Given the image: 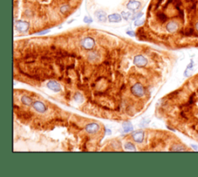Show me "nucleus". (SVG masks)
<instances>
[{
	"label": "nucleus",
	"instance_id": "8",
	"mask_svg": "<svg viewBox=\"0 0 198 177\" xmlns=\"http://www.w3.org/2000/svg\"><path fill=\"white\" fill-rule=\"evenodd\" d=\"M132 139L136 143H142L143 141V139H144V132L139 130V131L133 132Z\"/></svg>",
	"mask_w": 198,
	"mask_h": 177
},
{
	"label": "nucleus",
	"instance_id": "19",
	"mask_svg": "<svg viewBox=\"0 0 198 177\" xmlns=\"http://www.w3.org/2000/svg\"><path fill=\"white\" fill-rule=\"evenodd\" d=\"M68 10H69V6H68V5H63V6L61 8V12L62 14H66V13L68 12Z\"/></svg>",
	"mask_w": 198,
	"mask_h": 177
},
{
	"label": "nucleus",
	"instance_id": "25",
	"mask_svg": "<svg viewBox=\"0 0 198 177\" xmlns=\"http://www.w3.org/2000/svg\"><path fill=\"white\" fill-rule=\"evenodd\" d=\"M49 32H50L49 29H47V30H44V31H42V32H39L38 35H44V34L48 33Z\"/></svg>",
	"mask_w": 198,
	"mask_h": 177
},
{
	"label": "nucleus",
	"instance_id": "18",
	"mask_svg": "<svg viewBox=\"0 0 198 177\" xmlns=\"http://www.w3.org/2000/svg\"><path fill=\"white\" fill-rule=\"evenodd\" d=\"M122 17L125 20H128L131 16V13L129 12H122Z\"/></svg>",
	"mask_w": 198,
	"mask_h": 177
},
{
	"label": "nucleus",
	"instance_id": "3",
	"mask_svg": "<svg viewBox=\"0 0 198 177\" xmlns=\"http://www.w3.org/2000/svg\"><path fill=\"white\" fill-rule=\"evenodd\" d=\"M16 29L19 32H25L28 31L29 28V24L26 21H23V20H19L17 21L15 24Z\"/></svg>",
	"mask_w": 198,
	"mask_h": 177
},
{
	"label": "nucleus",
	"instance_id": "20",
	"mask_svg": "<svg viewBox=\"0 0 198 177\" xmlns=\"http://www.w3.org/2000/svg\"><path fill=\"white\" fill-rule=\"evenodd\" d=\"M184 35H186V36H193V35H194L195 34V32H194V30H193V29H187L185 32H184Z\"/></svg>",
	"mask_w": 198,
	"mask_h": 177
},
{
	"label": "nucleus",
	"instance_id": "5",
	"mask_svg": "<svg viewBox=\"0 0 198 177\" xmlns=\"http://www.w3.org/2000/svg\"><path fill=\"white\" fill-rule=\"evenodd\" d=\"M141 3L139 1H136V0H129L128 3H127V5H126L127 9L130 11H133V12L139 9Z\"/></svg>",
	"mask_w": 198,
	"mask_h": 177
},
{
	"label": "nucleus",
	"instance_id": "21",
	"mask_svg": "<svg viewBox=\"0 0 198 177\" xmlns=\"http://www.w3.org/2000/svg\"><path fill=\"white\" fill-rule=\"evenodd\" d=\"M143 12H138L137 14H135L133 16V17L132 18V20H136V19H139L140 17L143 16Z\"/></svg>",
	"mask_w": 198,
	"mask_h": 177
},
{
	"label": "nucleus",
	"instance_id": "23",
	"mask_svg": "<svg viewBox=\"0 0 198 177\" xmlns=\"http://www.w3.org/2000/svg\"><path fill=\"white\" fill-rule=\"evenodd\" d=\"M84 22H85V23H88L89 24V23H91L92 22H93V19L89 16H85L84 18Z\"/></svg>",
	"mask_w": 198,
	"mask_h": 177
},
{
	"label": "nucleus",
	"instance_id": "4",
	"mask_svg": "<svg viewBox=\"0 0 198 177\" xmlns=\"http://www.w3.org/2000/svg\"><path fill=\"white\" fill-rule=\"evenodd\" d=\"M148 63L147 59H145L143 55H138L134 58V64L137 66V67H144Z\"/></svg>",
	"mask_w": 198,
	"mask_h": 177
},
{
	"label": "nucleus",
	"instance_id": "13",
	"mask_svg": "<svg viewBox=\"0 0 198 177\" xmlns=\"http://www.w3.org/2000/svg\"><path fill=\"white\" fill-rule=\"evenodd\" d=\"M122 126H123L124 132H132L133 130L132 124L129 122H124L123 124H122Z\"/></svg>",
	"mask_w": 198,
	"mask_h": 177
},
{
	"label": "nucleus",
	"instance_id": "12",
	"mask_svg": "<svg viewBox=\"0 0 198 177\" xmlns=\"http://www.w3.org/2000/svg\"><path fill=\"white\" fill-rule=\"evenodd\" d=\"M109 21L110 22H120L122 21V15L118 13H113V14L109 15L108 16Z\"/></svg>",
	"mask_w": 198,
	"mask_h": 177
},
{
	"label": "nucleus",
	"instance_id": "24",
	"mask_svg": "<svg viewBox=\"0 0 198 177\" xmlns=\"http://www.w3.org/2000/svg\"><path fill=\"white\" fill-rule=\"evenodd\" d=\"M126 33H127V35H128V36H132V37H134V36H135V32L134 31H127L126 32Z\"/></svg>",
	"mask_w": 198,
	"mask_h": 177
},
{
	"label": "nucleus",
	"instance_id": "16",
	"mask_svg": "<svg viewBox=\"0 0 198 177\" xmlns=\"http://www.w3.org/2000/svg\"><path fill=\"white\" fill-rule=\"evenodd\" d=\"M74 99L77 103H82L83 102V97L81 95V93H76L74 96Z\"/></svg>",
	"mask_w": 198,
	"mask_h": 177
},
{
	"label": "nucleus",
	"instance_id": "27",
	"mask_svg": "<svg viewBox=\"0 0 198 177\" xmlns=\"http://www.w3.org/2000/svg\"><path fill=\"white\" fill-rule=\"evenodd\" d=\"M195 27H196V29H197V30L198 31V22L196 24V26H195Z\"/></svg>",
	"mask_w": 198,
	"mask_h": 177
},
{
	"label": "nucleus",
	"instance_id": "14",
	"mask_svg": "<svg viewBox=\"0 0 198 177\" xmlns=\"http://www.w3.org/2000/svg\"><path fill=\"white\" fill-rule=\"evenodd\" d=\"M21 102L26 105H30L32 104V99L28 96H23L21 98Z\"/></svg>",
	"mask_w": 198,
	"mask_h": 177
},
{
	"label": "nucleus",
	"instance_id": "1",
	"mask_svg": "<svg viewBox=\"0 0 198 177\" xmlns=\"http://www.w3.org/2000/svg\"><path fill=\"white\" fill-rule=\"evenodd\" d=\"M131 92L136 97H142L145 94V90H144L143 86L139 83L135 84L134 86H132V87L131 88Z\"/></svg>",
	"mask_w": 198,
	"mask_h": 177
},
{
	"label": "nucleus",
	"instance_id": "9",
	"mask_svg": "<svg viewBox=\"0 0 198 177\" xmlns=\"http://www.w3.org/2000/svg\"><path fill=\"white\" fill-rule=\"evenodd\" d=\"M97 19L101 22H105L107 20V14L106 12L102 11V10H98L94 13Z\"/></svg>",
	"mask_w": 198,
	"mask_h": 177
},
{
	"label": "nucleus",
	"instance_id": "2",
	"mask_svg": "<svg viewBox=\"0 0 198 177\" xmlns=\"http://www.w3.org/2000/svg\"><path fill=\"white\" fill-rule=\"evenodd\" d=\"M95 45L94 39L91 37H86L81 41V46L86 50H91Z\"/></svg>",
	"mask_w": 198,
	"mask_h": 177
},
{
	"label": "nucleus",
	"instance_id": "15",
	"mask_svg": "<svg viewBox=\"0 0 198 177\" xmlns=\"http://www.w3.org/2000/svg\"><path fill=\"white\" fill-rule=\"evenodd\" d=\"M125 148L127 149V150L128 151H135L136 150V149H135V146L133 145L132 143H126V145H125Z\"/></svg>",
	"mask_w": 198,
	"mask_h": 177
},
{
	"label": "nucleus",
	"instance_id": "11",
	"mask_svg": "<svg viewBox=\"0 0 198 177\" xmlns=\"http://www.w3.org/2000/svg\"><path fill=\"white\" fill-rule=\"evenodd\" d=\"M179 26L176 23V22H169V23L167 25V29L169 32H175L178 29Z\"/></svg>",
	"mask_w": 198,
	"mask_h": 177
},
{
	"label": "nucleus",
	"instance_id": "7",
	"mask_svg": "<svg viewBox=\"0 0 198 177\" xmlns=\"http://www.w3.org/2000/svg\"><path fill=\"white\" fill-rule=\"evenodd\" d=\"M98 129H99L98 124H97V123H95V122L90 123V124L87 125L86 127H85V130H86L88 133H91V134L96 133Z\"/></svg>",
	"mask_w": 198,
	"mask_h": 177
},
{
	"label": "nucleus",
	"instance_id": "6",
	"mask_svg": "<svg viewBox=\"0 0 198 177\" xmlns=\"http://www.w3.org/2000/svg\"><path fill=\"white\" fill-rule=\"evenodd\" d=\"M33 106L34 109L37 111L38 113H44L46 112V105H44V103L42 102H40V101H36L33 103Z\"/></svg>",
	"mask_w": 198,
	"mask_h": 177
},
{
	"label": "nucleus",
	"instance_id": "22",
	"mask_svg": "<svg viewBox=\"0 0 198 177\" xmlns=\"http://www.w3.org/2000/svg\"><path fill=\"white\" fill-rule=\"evenodd\" d=\"M158 17H159V19H160V21L162 22H165L167 19V16H166V15H164L163 13H160V14L158 15Z\"/></svg>",
	"mask_w": 198,
	"mask_h": 177
},
{
	"label": "nucleus",
	"instance_id": "26",
	"mask_svg": "<svg viewBox=\"0 0 198 177\" xmlns=\"http://www.w3.org/2000/svg\"><path fill=\"white\" fill-rule=\"evenodd\" d=\"M105 131H106L107 134H108V135H110L111 133V130H109V129H105Z\"/></svg>",
	"mask_w": 198,
	"mask_h": 177
},
{
	"label": "nucleus",
	"instance_id": "10",
	"mask_svg": "<svg viewBox=\"0 0 198 177\" xmlns=\"http://www.w3.org/2000/svg\"><path fill=\"white\" fill-rule=\"evenodd\" d=\"M47 87H48L50 89L53 90L54 92H59L61 91V86L55 81H50L47 83Z\"/></svg>",
	"mask_w": 198,
	"mask_h": 177
},
{
	"label": "nucleus",
	"instance_id": "17",
	"mask_svg": "<svg viewBox=\"0 0 198 177\" xmlns=\"http://www.w3.org/2000/svg\"><path fill=\"white\" fill-rule=\"evenodd\" d=\"M144 22H145L144 19H136V20H135L134 25L135 26H143L144 24Z\"/></svg>",
	"mask_w": 198,
	"mask_h": 177
}]
</instances>
